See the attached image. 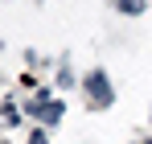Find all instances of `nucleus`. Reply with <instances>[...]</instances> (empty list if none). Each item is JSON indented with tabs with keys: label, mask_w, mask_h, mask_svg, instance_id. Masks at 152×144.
<instances>
[{
	"label": "nucleus",
	"mask_w": 152,
	"mask_h": 144,
	"mask_svg": "<svg viewBox=\"0 0 152 144\" xmlns=\"http://www.w3.org/2000/svg\"><path fill=\"white\" fill-rule=\"evenodd\" d=\"M82 87H86V99L95 103V107H111V87H107V74L103 70H91L86 78H82Z\"/></svg>",
	"instance_id": "obj_1"
},
{
	"label": "nucleus",
	"mask_w": 152,
	"mask_h": 144,
	"mask_svg": "<svg viewBox=\"0 0 152 144\" xmlns=\"http://www.w3.org/2000/svg\"><path fill=\"white\" fill-rule=\"evenodd\" d=\"M124 12H144V0H119Z\"/></svg>",
	"instance_id": "obj_2"
}]
</instances>
